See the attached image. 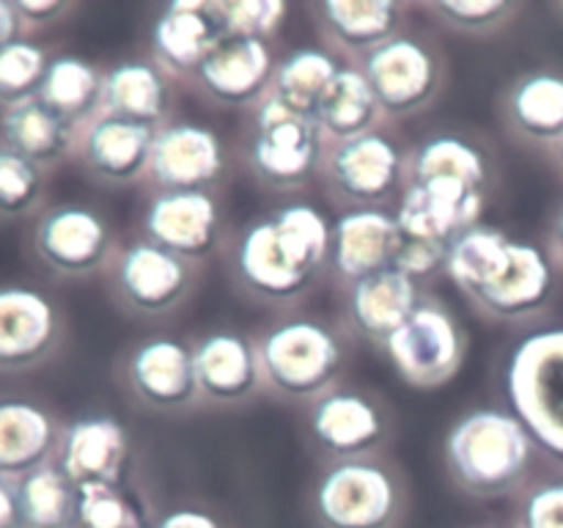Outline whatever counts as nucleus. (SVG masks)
Returning <instances> with one entry per match:
<instances>
[{
    "instance_id": "nucleus-4",
    "label": "nucleus",
    "mask_w": 563,
    "mask_h": 528,
    "mask_svg": "<svg viewBox=\"0 0 563 528\" xmlns=\"http://www.w3.org/2000/svg\"><path fill=\"white\" fill-rule=\"evenodd\" d=\"M264 388L291 402H313L333 391L346 366V344L333 324L291 317L256 339Z\"/></svg>"
},
{
    "instance_id": "nucleus-14",
    "label": "nucleus",
    "mask_w": 563,
    "mask_h": 528,
    "mask_svg": "<svg viewBox=\"0 0 563 528\" xmlns=\"http://www.w3.org/2000/svg\"><path fill=\"white\" fill-rule=\"evenodd\" d=\"M308 435L330 462L377 457L388 440V418L372 399L352 388H333L308 407Z\"/></svg>"
},
{
    "instance_id": "nucleus-7",
    "label": "nucleus",
    "mask_w": 563,
    "mask_h": 528,
    "mask_svg": "<svg viewBox=\"0 0 563 528\" xmlns=\"http://www.w3.org/2000/svg\"><path fill=\"white\" fill-rule=\"evenodd\" d=\"M324 138L313 116L297 113L275 94H267L253 108L247 165L273 190H297L319 174Z\"/></svg>"
},
{
    "instance_id": "nucleus-16",
    "label": "nucleus",
    "mask_w": 563,
    "mask_h": 528,
    "mask_svg": "<svg viewBox=\"0 0 563 528\" xmlns=\"http://www.w3.org/2000/svg\"><path fill=\"white\" fill-rule=\"evenodd\" d=\"M141 229L143 240L196 264L218 248L223 215L209 190H157L143 207Z\"/></svg>"
},
{
    "instance_id": "nucleus-32",
    "label": "nucleus",
    "mask_w": 563,
    "mask_h": 528,
    "mask_svg": "<svg viewBox=\"0 0 563 528\" xmlns=\"http://www.w3.org/2000/svg\"><path fill=\"white\" fill-rule=\"evenodd\" d=\"M36 97L71 124L82 127L99 113L102 72L80 55H53Z\"/></svg>"
},
{
    "instance_id": "nucleus-31",
    "label": "nucleus",
    "mask_w": 563,
    "mask_h": 528,
    "mask_svg": "<svg viewBox=\"0 0 563 528\" xmlns=\"http://www.w3.org/2000/svg\"><path fill=\"white\" fill-rule=\"evenodd\" d=\"M429 179H462L487 190L489 160L467 138L454 135V132H438L418 143L412 152H407L405 185Z\"/></svg>"
},
{
    "instance_id": "nucleus-45",
    "label": "nucleus",
    "mask_w": 563,
    "mask_h": 528,
    "mask_svg": "<svg viewBox=\"0 0 563 528\" xmlns=\"http://www.w3.org/2000/svg\"><path fill=\"white\" fill-rule=\"evenodd\" d=\"M550 256L563 264V204L555 209L553 223H550Z\"/></svg>"
},
{
    "instance_id": "nucleus-29",
    "label": "nucleus",
    "mask_w": 563,
    "mask_h": 528,
    "mask_svg": "<svg viewBox=\"0 0 563 528\" xmlns=\"http://www.w3.org/2000/svg\"><path fill=\"white\" fill-rule=\"evenodd\" d=\"M82 127L71 124L38 97L0 113V143L14 148L49 174L64 160L75 157Z\"/></svg>"
},
{
    "instance_id": "nucleus-17",
    "label": "nucleus",
    "mask_w": 563,
    "mask_h": 528,
    "mask_svg": "<svg viewBox=\"0 0 563 528\" xmlns=\"http://www.w3.org/2000/svg\"><path fill=\"white\" fill-rule=\"evenodd\" d=\"M269 42L225 33L196 72V86L209 102L220 108H256L273 86Z\"/></svg>"
},
{
    "instance_id": "nucleus-19",
    "label": "nucleus",
    "mask_w": 563,
    "mask_h": 528,
    "mask_svg": "<svg viewBox=\"0 0 563 528\" xmlns=\"http://www.w3.org/2000/svg\"><path fill=\"white\" fill-rule=\"evenodd\" d=\"M154 135L157 130L152 127L110 113H97L82 124L75 160L99 185H135L148 176Z\"/></svg>"
},
{
    "instance_id": "nucleus-30",
    "label": "nucleus",
    "mask_w": 563,
    "mask_h": 528,
    "mask_svg": "<svg viewBox=\"0 0 563 528\" xmlns=\"http://www.w3.org/2000/svg\"><path fill=\"white\" fill-rule=\"evenodd\" d=\"M385 113L379 108L377 97H374L372 86L363 77L357 66H346L335 75L328 91L319 99L317 110H313V121H317L319 132L328 143H344L352 138H361L366 132L379 130Z\"/></svg>"
},
{
    "instance_id": "nucleus-43",
    "label": "nucleus",
    "mask_w": 563,
    "mask_h": 528,
    "mask_svg": "<svg viewBox=\"0 0 563 528\" xmlns=\"http://www.w3.org/2000/svg\"><path fill=\"white\" fill-rule=\"evenodd\" d=\"M0 528H22L20 490H16V479L0 476Z\"/></svg>"
},
{
    "instance_id": "nucleus-9",
    "label": "nucleus",
    "mask_w": 563,
    "mask_h": 528,
    "mask_svg": "<svg viewBox=\"0 0 563 528\" xmlns=\"http://www.w3.org/2000/svg\"><path fill=\"white\" fill-rule=\"evenodd\" d=\"M399 377L412 388H440L465 363L467 336L443 300L423 295L416 311L383 344Z\"/></svg>"
},
{
    "instance_id": "nucleus-24",
    "label": "nucleus",
    "mask_w": 563,
    "mask_h": 528,
    "mask_svg": "<svg viewBox=\"0 0 563 528\" xmlns=\"http://www.w3.org/2000/svg\"><path fill=\"white\" fill-rule=\"evenodd\" d=\"M396 218L385 207L344 209L330 223L328 267L346 286L394 267Z\"/></svg>"
},
{
    "instance_id": "nucleus-12",
    "label": "nucleus",
    "mask_w": 563,
    "mask_h": 528,
    "mask_svg": "<svg viewBox=\"0 0 563 528\" xmlns=\"http://www.w3.org/2000/svg\"><path fill=\"white\" fill-rule=\"evenodd\" d=\"M58 300L31 280H0V377L44 366L64 344Z\"/></svg>"
},
{
    "instance_id": "nucleus-6",
    "label": "nucleus",
    "mask_w": 563,
    "mask_h": 528,
    "mask_svg": "<svg viewBox=\"0 0 563 528\" xmlns=\"http://www.w3.org/2000/svg\"><path fill=\"white\" fill-rule=\"evenodd\" d=\"M319 528H396L405 515V484L388 462H328L311 490Z\"/></svg>"
},
{
    "instance_id": "nucleus-35",
    "label": "nucleus",
    "mask_w": 563,
    "mask_h": 528,
    "mask_svg": "<svg viewBox=\"0 0 563 528\" xmlns=\"http://www.w3.org/2000/svg\"><path fill=\"white\" fill-rule=\"evenodd\" d=\"M47 170L0 143V223L36 218L47 198Z\"/></svg>"
},
{
    "instance_id": "nucleus-36",
    "label": "nucleus",
    "mask_w": 563,
    "mask_h": 528,
    "mask_svg": "<svg viewBox=\"0 0 563 528\" xmlns=\"http://www.w3.org/2000/svg\"><path fill=\"white\" fill-rule=\"evenodd\" d=\"M53 55L33 38H16L0 50V113L38 94Z\"/></svg>"
},
{
    "instance_id": "nucleus-34",
    "label": "nucleus",
    "mask_w": 563,
    "mask_h": 528,
    "mask_svg": "<svg viewBox=\"0 0 563 528\" xmlns=\"http://www.w3.org/2000/svg\"><path fill=\"white\" fill-rule=\"evenodd\" d=\"M22 528H77V487L58 462L16 479Z\"/></svg>"
},
{
    "instance_id": "nucleus-40",
    "label": "nucleus",
    "mask_w": 563,
    "mask_h": 528,
    "mask_svg": "<svg viewBox=\"0 0 563 528\" xmlns=\"http://www.w3.org/2000/svg\"><path fill=\"white\" fill-rule=\"evenodd\" d=\"M520 528H563V479L528 490L520 504Z\"/></svg>"
},
{
    "instance_id": "nucleus-44",
    "label": "nucleus",
    "mask_w": 563,
    "mask_h": 528,
    "mask_svg": "<svg viewBox=\"0 0 563 528\" xmlns=\"http://www.w3.org/2000/svg\"><path fill=\"white\" fill-rule=\"evenodd\" d=\"M16 38H25V31H22L14 0H0V50L9 47Z\"/></svg>"
},
{
    "instance_id": "nucleus-41",
    "label": "nucleus",
    "mask_w": 563,
    "mask_h": 528,
    "mask_svg": "<svg viewBox=\"0 0 563 528\" xmlns=\"http://www.w3.org/2000/svg\"><path fill=\"white\" fill-rule=\"evenodd\" d=\"M14 6L27 38H31V33L58 25L75 11V6L64 3V0H14Z\"/></svg>"
},
{
    "instance_id": "nucleus-15",
    "label": "nucleus",
    "mask_w": 563,
    "mask_h": 528,
    "mask_svg": "<svg viewBox=\"0 0 563 528\" xmlns=\"http://www.w3.org/2000/svg\"><path fill=\"white\" fill-rule=\"evenodd\" d=\"M121 380L148 410L176 413L201 399L192 346L174 336H148L121 361Z\"/></svg>"
},
{
    "instance_id": "nucleus-46",
    "label": "nucleus",
    "mask_w": 563,
    "mask_h": 528,
    "mask_svg": "<svg viewBox=\"0 0 563 528\" xmlns=\"http://www.w3.org/2000/svg\"><path fill=\"white\" fill-rule=\"evenodd\" d=\"M553 154H555V163H559V168L563 170V138L553 146Z\"/></svg>"
},
{
    "instance_id": "nucleus-25",
    "label": "nucleus",
    "mask_w": 563,
    "mask_h": 528,
    "mask_svg": "<svg viewBox=\"0 0 563 528\" xmlns=\"http://www.w3.org/2000/svg\"><path fill=\"white\" fill-rule=\"evenodd\" d=\"M423 292L416 278L388 267L346 286V319L357 336L383 346L416 311Z\"/></svg>"
},
{
    "instance_id": "nucleus-1",
    "label": "nucleus",
    "mask_w": 563,
    "mask_h": 528,
    "mask_svg": "<svg viewBox=\"0 0 563 528\" xmlns=\"http://www.w3.org/2000/svg\"><path fill=\"white\" fill-rule=\"evenodd\" d=\"M443 270L484 317L500 322L544 311L559 286L553 256L544 248L484 223L451 242Z\"/></svg>"
},
{
    "instance_id": "nucleus-28",
    "label": "nucleus",
    "mask_w": 563,
    "mask_h": 528,
    "mask_svg": "<svg viewBox=\"0 0 563 528\" xmlns=\"http://www.w3.org/2000/svg\"><path fill=\"white\" fill-rule=\"evenodd\" d=\"M500 116L515 138L555 146L563 138V75L537 69L515 77L500 99Z\"/></svg>"
},
{
    "instance_id": "nucleus-20",
    "label": "nucleus",
    "mask_w": 563,
    "mask_h": 528,
    "mask_svg": "<svg viewBox=\"0 0 563 528\" xmlns=\"http://www.w3.org/2000/svg\"><path fill=\"white\" fill-rule=\"evenodd\" d=\"M130 460V432L108 413L71 418L60 432L55 462L77 490L121 484Z\"/></svg>"
},
{
    "instance_id": "nucleus-22",
    "label": "nucleus",
    "mask_w": 563,
    "mask_h": 528,
    "mask_svg": "<svg viewBox=\"0 0 563 528\" xmlns=\"http://www.w3.org/2000/svg\"><path fill=\"white\" fill-rule=\"evenodd\" d=\"M64 424L33 394L0 391V476L22 479L55 460Z\"/></svg>"
},
{
    "instance_id": "nucleus-11",
    "label": "nucleus",
    "mask_w": 563,
    "mask_h": 528,
    "mask_svg": "<svg viewBox=\"0 0 563 528\" xmlns=\"http://www.w3.org/2000/svg\"><path fill=\"white\" fill-rule=\"evenodd\" d=\"M357 69L372 86L385 119L421 113L443 88V58L432 42L412 33H399L363 55Z\"/></svg>"
},
{
    "instance_id": "nucleus-42",
    "label": "nucleus",
    "mask_w": 563,
    "mask_h": 528,
    "mask_svg": "<svg viewBox=\"0 0 563 528\" xmlns=\"http://www.w3.org/2000/svg\"><path fill=\"white\" fill-rule=\"evenodd\" d=\"M152 528H223V522L207 509H198V506H179V509H170L168 515L159 517Z\"/></svg>"
},
{
    "instance_id": "nucleus-10",
    "label": "nucleus",
    "mask_w": 563,
    "mask_h": 528,
    "mask_svg": "<svg viewBox=\"0 0 563 528\" xmlns=\"http://www.w3.org/2000/svg\"><path fill=\"white\" fill-rule=\"evenodd\" d=\"M407 152L385 130L366 132L344 143H328L319 165L330 196L346 209L385 207L405 190Z\"/></svg>"
},
{
    "instance_id": "nucleus-13",
    "label": "nucleus",
    "mask_w": 563,
    "mask_h": 528,
    "mask_svg": "<svg viewBox=\"0 0 563 528\" xmlns=\"http://www.w3.org/2000/svg\"><path fill=\"white\" fill-rule=\"evenodd\" d=\"M108 270L113 297L137 317L176 311L196 284V264L148 240L121 248Z\"/></svg>"
},
{
    "instance_id": "nucleus-2",
    "label": "nucleus",
    "mask_w": 563,
    "mask_h": 528,
    "mask_svg": "<svg viewBox=\"0 0 563 528\" xmlns=\"http://www.w3.org/2000/svg\"><path fill=\"white\" fill-rule=\"evenodd\" d=\"M330 223L313 204L291 201L253 218L231 251V273L253 300H297L328 267Z\"/></svg>"
},
{
    "instance_id": "nucleus-39",
    "label": "nucleus",
    "mask_w": 563,
    "mask_h": 528,
    "mask_svg": "<svg viewBox=\"0 0 563 528\" xmlns=\"http://www.w3.org/2000/svg\"><path fill=\"white\" fill-rule=\"evenodd\" d=\"M289 6L280 0H218L225 33L269 42L280 31Z\"/></svg>"
},
{
    "instance_id": "nucleus-23",
    "label": "nucleus",
    "mask_w": 563,
    "mask_h": 528,
    "mask_svg": "<svg viewBox=\"0 0 563 528\" xmlns=\"http://www.w3.org/2000/svg\"><path fill=\"white\" fill-rule=\"evenodd\" d=\"M192 366L201 399L242 405L264 388L256 341L236 330H212L192 344Z\"/></svg>"
},
{
    "instance_id": "nucleus-5",
    "label": "nucleus",
    "mask_w": 563,
    "mask_h": 528,
    "mask_svg": "<svg viewBox=\"0 0 563 528\" xmlns=\"http://www.w3.org/2000/svg\"><path fill=\"white\" fill-rule=\"evenodd\" d=\"M506 399L533 446L563 465V328L517 341L506 361Z\"/></svg>"
},
{
    "instance_id": "nucleus-37",
    "label": "nucleus",
    "mask_w": 563,
    "mask_h": 528,
    "mask_svg": "<svg viewBox=\"0 0 563 528\" xmlns=\"http://www.w3.org/2000/svg\"><path fill=\"white\" fill-rule=\"evenodd\" d=\"M423 9L451 31L465 36H489L511 22L520 6L509 0H438V3H423Z\"/></svg>"
},
{
    "instance_id": "nucleus-18",
    "label": "nucleus",
    "mask_w": 563,
    "mask_h": 528,
    "mask_svg": "<svg viewBox=\"0 0 563 528\" xmlns=\"http://www.w3.org/2000/svg\"><path fill=\"white\" fill-rule=\"evenodd\" d=\"M225 170L220 135L196 121H168L157 130L146 179L157 190H212Z\"/></svg>"
},
{
    "instance_id": "nucleus-21",
    "label": "nucleus",
    "mask_w": 563,
    "mask_h": 528,
    "mask_svg": "<svg viewBox=\"0 0 563 528\" xmlns=\"http://www.w3.org/2000/svg\"><path fill=\"white\" fill-rule=\"evenodd\" d=\"M223 36L218 0H174L159 9L148 28L152 61L168 77H196L198 66Z\"/></svg>"
},
{
    "instance_id": "nucleus-38",
    "label": "nucleus",
    "mask_w": 563,
    "mask_h": 528,
    "mask_svg": "<svg viewBox=\"0 0 563 528\" xmlns=\"http://www.w3.org/2000/svg\"><path fill=\"white\" fill-rule=\"evenodd\" d=\"M77 528H146L121 484L77 490Z\"/></svg>"
},
{
    "instance_id": "nucleus-26",
    "label": "nucleus",
    "mask_w": 563,
    "mask_h": 528,
    "mask_svg": "<svg viewBox=\"0 0 563 528\" xmlns=\"http://www.w3.org/2000/svg\"><path fill=\"white\" fill-rule=\"evenodd\" d=\"M407 3L399 0H322L313 3L317 25L330 50L361 61L379 44L399 36Z\"/></svg>"
},
{
    "instance_id": "nucleus-3",
    "label": "nucleus",
    "mask_w": 563,
    "mask_h": 528,
    "mask_svg": "<svg viewBox=\"0 0 563 528\" xmlns=\"http://www.w3.org/2000/svg\"><path fill=\"white\" fill-rule=\"evenodd\" d=\"M533 440L520 418L500 407H473L445 435V468L476 498L511 493L528 476Z\"/></svg>"
},
{
    "instance_id": "nucleus-33",
    "label": "nucleus",
    "mask_w": 563,
    "mask_h": 528,
    "mask_svg": "<svg viewBox=\"0 0 563 528\" xmlns=\"http://www.w3.org/2000/svg\"><path fill=\"white\" fill-rule=\"evenodd\" d=\"M341 69H344V64L335 58L333 50L297 47L275 64L269 94H275L280 102L295 108L297 113L313 116L319 99Z\"/></svg>"
},
{
    "instance_id": "nucleus-27",
    "label": "nucleus",
    "mask_w": 563,
    "mask_h": 528,
    "mask_svg": "<svg viewBox=\"0 0 563 528\" xmlns=\"http://www.w3.org/2000/svg\"><path fill=\"white\" fill-rule=\"evenodd\" d=\"M174 88L170 77L152 58H126L102 72L99 113L163 130L170 121Z\"/></svg>"
},
{
    "instance_id": "nucleus-47",
    "label": "nucleus",
    "mask_w": 563,
    "mask_h": 528,
    "mask_svg": "<svg viewBox=\"0 0 563 528\" xmlns=\"http://www.w3.org/2000/svg\"><path fill=\"white\" fill-rule=\"evenodd\" d=\"M482 528H495V526H482Z\"/></svg>"
},
{
    "instance_id": "nucleus-8",
    "label": "nucleus",
    "mask_w": 563,
    "mask_h": 528,
    "mask_svg": "<svg viewBox=\"0 0 563 528\" xmlns=\"http://www.w3.org/2000/svg\"><path fill=\"white\" fill-rule=\"evenodd\" d=\"M27 248L42 270L55 278H91L110 267L115 234L102 212L86 204H53L33 218Z\"/></svg>"
}]
</instances>
